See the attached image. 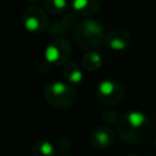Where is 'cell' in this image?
Returning <instances> with one entry per match:
<instances>
[{"label":"cell","instance_id":"12","mask_svg":"<svg viewBox=\"0 0 156 156\" xmlns=\"http://www.w3.org/2000/svg\"><path fill=\"white\" fill-rule=\"evenodd\" d=\"M101 63H102V58L95 51H88L82 58V65L88 71H95L100 68Z\"/></svg>","mask_w":156,"mask_h":156},{"label":"cell","instance_id":"2","mask_svg":"<svg viewBox=\"0 0 156 156\" xmlns=\"http://www.w3.org/2000/svg\"><path fill=\"white\" fill-rule=\"evenodd\" d=\"M106 34L104 27L96 20H84L74 26L73 39L78 46L85 50H91L101 45Z\"/></svg>","mask_w":156,"mask_h":156},{"label":"cell","instance_id":"4","mask_svg":"<svg viewBox=\"0 0 156 156\" xmlns=\"http://www.w3.org/2000/svg\"><path fill=\"white\" fill-rule=\"evenodd\" d=\"M21 18L23 27L30 33H43L49 27L46 12L37 5L27 6L22 12Z\"/></svg>","mask_w":156,"mask_h":156},{"label":"cell","instance_id":"10","mask_svg":"<svg viewBox=\"0 0 156 156\" xmlns=\"http://www.w3.org/2000/svg\"><path fill=\"white\" fill-rule=\"evenodd\" d=\"M62 74L69 83H79L83 78V73H82L80 68L74 62H67L65 65Z\"/></svg>","mask_w":156,"mask_h":156},{"label":"cell","instance_id":"7","mask_svg":"<svg viewBox=\"0 0 156 156\" xmlns=\"http://www.w3.org/2000/svg\"><path fill=\"white\" fill-rule=\"evenodd\" d=\"M115 140V133L110 127H98L89 135V143L95 149H107Z\"/></svg>","mask_w":156,"mask_h":156},{"label":"cell","instance_id":"13","mask_svg":"<svg viewBox=\"0 0 156 156\" xmlns=\"http://www.w3.org/2000/svg\"><path fill=\"white\" fill-rule=\"evenodd\" d=\"M44 7L52 15H60L68 9V0H44Z\"/></svg>","mask_w":156,"mask_h":156},{"label":"cell","instance_id":"16","mask_svg":"<svg viewBox=\"0 0 156 156\" xmlns=\"http://www.w3.org/2000/svg\"><path fill=\"white\" fill-rule=\"evenodd\" d=\"M129 156H139V155H129Z\"/></svg>","mask_w":156,"mask_h":156},{"label":"cell","instance_id":"11","mask_svg":"<svg viewBox=\"0 0 156 156\" xmlns=\"http://www.w3.org/2000/svg\"><path fill=\"white\" fill-rule=\"evenodd\" d=\"M56 152H57V149L46 140L37 143L32 147L33 156H55Z\"/></svg>","mask_w":156,"mask_h":156},{"label":"cell","instance_id":"3","mask_svg":"<svg viewBox=\"0 0 156 156\" xmlns=\"http://www.w3.org/2000/svg\"><path fill=\"white\" fill-rule=\"evenodd\" d=\"M44 98L49 105L56 108L71 107L76 99V90L62 82L49 83L44 89Z\"/></svg>","mask_w":156,"mask_h":156},{"label":"cell","instance_id":"1","mask_svg":"<svg viewBox=\"0 0 156 156\" xmlns=\"http://www.w3.org/2000/svg\"><path fill=\"white\" fill-rule=\"evenodd\" d=\"M152 122L147 115L140 111H129L117 123L118 135L130 144H143L152 134Z\"/></svg>","mask_w":156,"mask_h":156},{"label":"cell","instance_id":"6","mask_svg":"<svg viewBox=\"0 0 156 156\" xmlns=\"http://www.w3.org/2000/svg\"><path fill=\"white\" fill-rule=\"evenodd\" d=\"M72 54V46L68 40L57 38L52 40L45 50V58L49 63L52 65H63L67 63V60L69 58Z\"/></svg>","mask_w":156,"mask_h":156},{"label":"cell","instance_id":"15","mask_svg":"<svg viewBox=\"0 0 156 156\" xmlns=\"http://www.w3.org/2000/svg\"><path fill=\"white\" fill-rule=\"evenodd\" d=\"M28 1H32V2H35V1H38V0H28Z\"/></svg>","mask_w":156,"mask_h":156},{"label":"cell","instance_id":"17","mask_svg":"<svg viewBox=\"0 0 156 156\" xmlns=\"http://www.w3.org/2000/svg\"><path fill=\"white\" fill-rule=\"evenodd\" d=\"M62 156H71V155H62Z\"/></svg>","mask_w":156,"mask_h":156},{"label":"cell","instance_id":"5","mask_svg":"<svg viewBox=\"0 0 156 156\" xmlns=\"http://www.w3.org/2000/svg\"><path fill=\"white\" fill-rule=\"evenodd\" d=\"M123 94H124V90L122 85L112 78L101 80L96 87L98 99L107 106H115L119 104L121 100L123 99Z\"/></svg>","mask_w":156,"mask_h":156},{"label":"cell","instance_id":"14","mask_svg":"<svg viewBox=\"0 0 156 156\" xmlns=\"http://www.w3.org/2000/svg\"><path fill=\"white\" fill-rule=\"evenodd\" d=\"M73 24H74V15L71 13V15L65 16L60 22H55V24L51 28V32H52V34L60 35V34L65 33L67 29H69L71 27H73Z\"/></svg>","mask_w":156,"mask_h":156},{"label":"cell","instance_id":"8","mask_svg":"<svg viewBox=\"0 0 156 156\" xmlns=\"http://www.w3.org/2000/svg\"><path fill=\"white\" fill-rule=\"evenodd\" d=\"M106 44L115 51H122L129 48L132 44V37L129 32L124 29H112L106 34L105 38Z\"/></svg>","mask_w":156,"mask_h":156},{"label":"cell","instance_id":"9","mask_svg":"<svg viewBox=\"0 0 156 156\" xmlns=\"http://www.w3.org/2000/svg\"><path fill=\"white\" fill-rule=\"evenodd\" d=\"M102 5V0H72V9L78 16H91Z\"/></svg>","mask_w":156,"mask_h":156}]
</instances>
